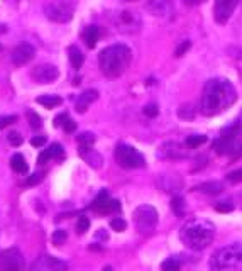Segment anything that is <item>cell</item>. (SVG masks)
Masks as SVG:
<instances>
[{
  "label": "cell",
  "instance_id": "cell-34",
  "mask_svg": "<svg viewBox=\"0 0 242 271\" xmlns=\"http://www.w3.org/2000/svg\"><path fill=\"white\" fill-rule=\"evenodd\" d=\"M142 112H144V115H146V117L152 119V117H156V115L159 114V109H158V105H156V104H147L142 109Z\"/></svg>",
  "mask_w": 242,
  "mask_h": 271
},
{
  "label": "cell",
  "instance_id": "cell-17",
  "mask_svg": "<svg viewBox=\"0 0 242 271\" xmlns=\"http://www.w3.org/2000/svg\"><path fill=\"white\" fill-rule=\"evenodd\" d=\"M97 98H99V92H97V90H85L82 95L78 97V100H76V104H75L76 112H78V114H85L88 107H90L93 102L97 100Z\"/></svg>",
  "mask_w": 242,
  "mask_h": 271
},
{
  "label": "cell",
  "instance_id": "cell-44",
  "mask_svg": "<svg viewBox=\"0 0 242 271\" xmlns=\"http://www.w3.org/2000/svg\"><path fill=\"white\" fill-rule=\"evenodd\" d=\"M203 2H205V0H183L185 5H200Z\"/></svg>",
  "mask_w": 242,
  "mask_h": 271
},
{
  "label": "cell",
  "instance_id": "cell-19",
  "mask_svg": "<svg viewBox=\"0 0 242 271\" xmlns=\"http://www.w3.org/2000/svg\"><path fill=\"white\" fill-rule=\"evenodd\" d=\"M68 56H70V63L75 70H80V68L83 66L85 56L82 51H80L78 46H70V48H68Z\"/></svg>",
  "mask_w": 242,
  "mask_h": 271
},
{
  "label": "cell",
  "instance_id": "cell-43",
  "mask_svg": "<svg viewBox=\"0 0 242 271\" xmlns=\"http://www.w3.org/2000/svg\"><path fill=\"white\" fill-rule=\"evenodd\" d=\"M63 129H65V132H75L76 122H75V120H71V119H68L66 122L63 124Z\"/></svg>",
  "mask_w": 242,
  "mask_h": 271
},
{
  "label": "cell",
  "instance_id": "cell-4",
  "mask_svg": "<svg viewBox=\"0 0 242 271\" xmlns=\"http://www.w3.org/2000/svg\"><path fill=\"white\" fill-rule=\"evenodd\" d=\"M212 271H242V244H231L215 251L210 258Z\"/></svg>",
  "mask_w": 242,
  "mask_h": 271
},
{
  "label": "cell",
  "instance_id": "cell-30",
  "mask_svg": "<svg viewBox=\"0 0 242 271\" xmlns=\"http://www.w3.org/2000/svg\"><path fill=\"white\" fill-rule=\"evenodd\" d=\"M110 227H112L116 232H124L127 229V222L122 217H116L110 221Z\"/></svg>",
  "mask_w": 242,
  "mask_h": 271
},
{
  "label": "cell",
  "instance_id": "cell-14",
  "mask_svg": "<svg viewBox=\"0 0 242 271\" xmlns=\"http://www.w3.org/2000/svg\"><path fill=\"white\" fill-rule=\"evenodd\" d=\"M34 54H36V49H34L32 44H29V42H20V44L12 51L10 58L15 66H24V64H27L34 58Z\"/></svg>",
  "mask_w": 242,
  "mask_h": 271
},
{
  "label": "cell",
  "instance_id": "cell-27",
  "mask_svg": "<svg viewBox=\"0 0 242 271\" xmlns=\"http://www.w3.org/2000/svg\"><path fill=\"white\" fill-rule=\"evenodd\" d=\"M180 268L181 265L176 258H168V260H164L163 265H161V271H180Z\"/></svg>",
  "mask_w": 242,
  "mask_h": 271
},
{
  "label": "cell",
  "instance_id": "cell-18",
  "mask_svg": "<svg viewBox=\"0 0 242 271\" xmlns=\"http://www.w3.org/2000/svg\"><path fill=\"white\" fill-rule=\"evenodd\" d=\"M193 190L202 192L205 193V195H219V193L224 192V185L219 182H205V183L197 185Z\"/></svg>",
  "mask_w": 242,
  "mask_h": 271
},
{
  "label": "cell",
  "instance_id": "cell-33",
  "mask_svg": "<svg viewBox=\"0 0 242 271\" xmlns=\"http://www.w3.org/2000/svg\"><path fill=\"white\" fill-rule=\"evenodd\" d=\"M42 178H44V171H37V173H34L29 176V180L25 182V187H34V185L41 183Z\"/></svg>",
  "mask_w": 242,
  "mask_h": 271
},
{
  "label": "cell",
  "instance_id": "cell-1",
  "mask_svg": "<svg viewBox=\"0 0 242 271\" xmlns=\"http://www.w3.org/2000/svg\"><path fill=\"white\" fill-rule=\"evenodd\" d=\"M237 100L234 85L226 78H212L205 83L200 98V112L207 117L222 114Z\"/></svg>",
  "mask_w": 242,
  "mask_h": 271
},
{
  "label": "cell",
  "instance_id": "cell-11",
  "mask_svg": "<svg viewBox=\"0 0 242 271\" xmlns=\"http://www.w3.org/2000/svg\"><path fill=\"white\" fill-rule=\"evenodd\" d=\"M31 271H70V266H68L66 261L58 260L54 256L41 255L32 263Z\"/></svg>",
  "mask_w": 242,
  "mask_h": 271
},
{
  "label": "cell",
  "instance_id": "cell-5",
  "mask_svg": "<svg viewBox=\"0 0 242 271\" xmlns=\"http://www.w3.org/2000/svg\"><path fill=\"white\" fill-rule=\"evenodd\" d=\"M132 221H134L135 231H137L139 234L146 236V234H151V232L156 229L159 217L152 205H139L132 214Z\"/></svg>",
  "mask_w": 242,
  "mask_h": 271
},
{
  "label": "cell",
  "instance_id": "cell-46",
  "mask_svg": "<svg viewBox=\"0 0 242 271\" xmlns=\"http://www.w3.org/2000/svg\"><path fill=\"white\" fill-rule=\"evenodd\" d=\"M122 2H134V0H122Z\"/></svg>",
  "mask_w": 242,
  "mask_h": 271
},
{
  "label": "cell",
  "instance_id": "cell-6",
  "mask_svg": "<svg viewBox=\"0 0 242 271\" xmlns=\"http://www.w3.org/2000/svg\"><path fill=\"white\" fill-rule=\"evenodd\" d=\"M114 156H116L117 165L124 170H137V168L146 166V158L129 144H117Z\"/></svg>",
  "mask_w": 242,
  "mask_h": 271
},
{
  "label": "cell",
  "instance_id": "cell-26",
  "mask_svg": "<svg viewBox=\"0 0 242 271\" xmlns=\"http://www.w3.org/2000/svg\"><path fill=\"white\" fill-rule=\"evenodd\" d=\"M76 141H78V146L92 148L93 143H95V136L92 132H82V134H78V137H76Z\"/></svg>",
  "mask_w": 242,
  "mask_h": 271
},
{
  "label": "cell",
  "instance_id": "cell-24",
  "mask_svg": "<svg viewBox=\"0 0 242 271\" xmlns=\"http://www.w3.org/2000/svg\"><path fill=\"white\" fill-rule=\"evenodd\" d=\"M205 143H207V136H203V134H193L185 139V146L188 149H197Z\"/></svg>",
  "mask_w": 242,
  "mask_h": 271
},
{
  "label": "cell",
  "instance_id": "cell-38",
  "mask_svg": "<svg viewBox=\"0 0 242 271\" xmlns=\"http://www.w3.org/2000/svg\"><path fill=\"white\" fill-rule=\"evenodd\" d=\"M227 180L231 183H239L242 182V170H236V171H232V173H229L227 175Z\"/></svg>",
  "mask_w": 242,
  "mask_h": 271
},
{
  "label": "cell",
  "instance_id": "cell-9",
  "mask_svg": "<svg viewBox=\"0 0 242 271\" xmlns=\"http://www.w3.org/2000/svg\"><path fill=\"white\" fill-rule=\"evenodd\" d=\"M90 209L95 214H99V216H107V214H110V212H119V210H121V202L110 199L109 192L107 190H102L99 193V197L93 200V204L90 205Z\"/></svg>",
  "mask_w": 242,
  "mask_h": 271
},
{
  "label": "cell",
  "instance_id": "cell-12",
  "mask_svg": "<svg viewBox=\"0 0 242 271\" xmlns=\"http://www.w3.org/2000/svg\"><path fill=\"white\" fill-rule=\"evenodd\" d=\"M239 0H215L214 5V17L217 24H227L229 19L234 14Z\"/></svg>",
  "mask_w": 242,
  "mask_h": 271
},
{
  "label": "cell",
  "instance_id": "cell-31",
  "mask_svg": "<svg viewBox=\"0 0 242 271\" xmlns=\"http://www.w3.org/2000/svg\"><path fill=\"white\" fill-rule=\"evenodd\" d=\"M88 229H90V221H88V217H78V222H76V232L78 234H85Z\"/></svg>",
  "mask_w": 242,
  "mask_h": 271
},
{
  "label": "cell",
  "instance_id": "cell-2",
  "mask_svg": "<svg viewBox=\"0 0 242 271\" xmlns=\"http://www.w3.org/2000/svg\"><path fill=\"white\" fill-rule=\"evenodd\" d=\"M132 61V51L125 44H112L102 49L99 54V66L104 76L107 78H119L124 75Z\"/></svg>",
  "mask_w": 242,
  "mask_h": 271
},
{
  "label": "cell",
  "instance_id": "cell-20",
  "mask_svg": "<svg viewBox=\"0 0 242 271\" xmlns=\"http://www.w3.org/2000/svg\"><path fill=\"white\" fill-rule=\"evenodd\" d=\"M83 41L88 48H95L97 41H99V27L97 25H88L83 31Z\"/></svg>",
  "mask_w": 242,
  "mask_h": 271
},
{
  "label": "cell",
  "instance_id": "cell-29",
  "mask_svg": "<svg viewBox=\"0 0 242 271\" xmlns=\"http://www.w3.org/2000/svg\"><path fill=\"white\" fill-rule=\"evenodd\" d=\"M27 120H29V126H31L32 129H39L42 126V119L34 110L27 112Z\"/></svg>",
  "mask_w": 242,
  "mask_h": 271
},
{
  "label": "cell",
  "instance_id": "cell-28",
  "mask_svg": "<svg viewBox=\"0 0 242 271\" xmlns=\"http://www.w3.org/2000/svg\"><path fill=\"white\" fill-rule=\"evenodd\" d=\"M66 239H68V234H66V231H56L53 236H51V243L54 244V246H63V244L66 243Z\"/></svg>",
  "mask_w": 242,
  "mask_h": 271
},
{
  "label": "cell",
  "instance_id": "cell-8",
  "mask_svg": "<svg viewBox=\"0 0 242 271\" xmlns=\"http://www.w3.org/2000/svg\"><path fill=\"white\" fill-rule=\"evenodd\" d=\"M24 255L17 248L5 249L0 253V271H22Z\"/></svg>",
  "mask_w": 242,
  "mask_h": 271
},
{
  "label": "cell",
  "instance_id": "cell-25",
  "mask_svg": "<svg viewBox=\"0 0 242 271\" xmlns=\"http://www.w3.org/2000/svg\"><path fill=\"white\" fill-rule=\"evenodd\" d=\"M178 117L181 120H193L195 117V109L190 104L186 105H181L180 109H178Z\"/></svg>",
  "mask_w": 242,
  "mask_h": 271
},
{
  "label": "cell",
  "instance_id": "cell-23",
  "mask_svg": "<svg viewBox=\"0 0 242 271\" xmlns=\"http://www.w3.org/2000/svg\"><path fill=\"white\" fill-rule=\"evenodd\" d=\"M171 210H173V214L178 217H183L185 216V207H186V204H185V199L183 197H180V195H175L171 199Z\"/></svg>",
  "mask_w": 242,
  "mask_h": 271
},
{
  "label": "cell",
  "instance_id": "cell-16",
  "mask_svg": "<svg viewBox=\"0 0 242 271\" xmlns=\"http://www.w3.org/2000/svg\"><path fill=\"white\" fill-rule=\"evenodd\" d=\"M78 154L82 156V160H85L92 168H95V170H99V168H102V165H104L102 154L99 151H95V149H92V148H83V146H78Z\"/></svg>",
  "mask_w": 242,
  "mask_h": 271
},
{
  "label": "cell",
  "instance_id": "cell-3",
  "mask_svg": "<svg viewBox=\"0 0 242 271\" xmlns=\"http://www.w3.org/2000/svg\"><path fill=\"white\" fill-rule=\"evenodd\" d=\"M215 238V227L214 224L207 219H192L181 227L180 239L186 248L193 251H202Z\"/></svg>",
  "mask_w": 242,
  "mask_h": 271
},
{
  "label": "cell",
  "instance_id": "cell-36",
  "mask_svg": "<svg viewBox=\"0 0 242 271\" xmlns=\"http://www.w3.org/2000/svg\"><path fill=\"white\" fill-rule=\"evenodd\" d=\"M190 48H192V42H190V41H183V42H181V44L176 48L175 56H178V58H181V56H183V54L186 53V51L190 49Z\"/></svg>",
  "mask_w": 242,
  "mask_h": 271
},
{
  "label": "cell",
  "instance_id": "cell-35",
  "mask_svg": "<svg viewBox=\"0 0 242 271\" xmlns=\"http://www.w3.org/2000/svg\"><path fill=\"white\" fill-rule=\"evenodd\" d=\"M49 153H51V156H53V158H58V160H61L63 154H65V149H63L61 144H51Z\"/></svg>",
  "mask_w": 242,
  "mask_h": 271
},
{
  "label": "cell",
  "instance_id": "cell-39",
  "mask_svg": "<svg viewBox=\"0 0 242 271\" xmlns=\"http://www.w3.org/2000/svg\"><path fill=\"white\" fill-rule=\"evenodd\" d=\"M15 120H17L15 115H3V117H0V129L10 126V124H14Z\"/></svg>",
  "mask_w": 242,
  "mask_h": 271
},
{
  "label": "cell",
  "instance_id": "cell-22",
  "mask_svg": "<svg viewBox=\"0 0 242 271\" xmlns=\"http://www.w3.org/2000/svg\"><path fill=\"white\" fill-rule=\"evenodd\" d=\"M37 104H41L42 107H46V109H54V107L61 105V97L58 95H41L36 98Z\"/></svg>",
  "mask_w": 242,
  "mask_h": 271
},
{
  "label": "cell",
  "instance_id": "cell-37",
  "mask_svg": "<svg viewBox=\"0 0 242 271\" xmlns=\"http://www.w3.org/2000/svg\"><path fill=\"white\" fill-rule=\"evenodd\" d=\"M49 160H53V156H51V153H49V149H46V151H42L39 156H37V165L42 166V165H46Z\"/></svg>",
  "mask_w": 242,
  "mask_h": 271
},
{
  "label": "cell",
  "instance_id": "cell-15",
  "mask_svg": "<svg viewBox=\"0 0 242 271\" xmlns=\"http://www.w3.org/2000/svg\"><path fill=\"white\" fill-rule=\"evenodd\" d=\"M147 10L156 17H169L173 12V5L168 0H149L147 2Z\"/></svg>",
  "mask_w": 242,
  "mask_h": 271
},
{
  "label": "cell",
  "instance_id": "cell-45",
  "mask_svg": "<svg viewBox=\"0 0 242 271\" xmlns=\"http://www.w3.org/2000/svg\"><path fill=\"white\" fill-rule=\"evenodd\" d=\"M102 271H114L112 268H110V266H105V268L104 270H102Z\"/></svg>",
  "mask_w": 242,
  "mask_h": 271
},
{
  "label": "cell",
  "instance_id": "cell-42",
  "mask_svg": "<svg viewBox=\"0 0 242 271\" xmlns=\"http://www.w3.org/2000/svg\"><path fill=\"white\" fill-rule=\"evenodd\" d=\"M46 143V137L44 136H34L31 139V144L34 146V148H41L42 144Z\"/></svg>",
  "mask_w": 242,
  "mask_h": 271
},
{
  "label": "cell",
  "instance_id": "cell-41",
  "mask_svg": "<svg viewBox=\"0 0 242 271\" xmlns=\"http://www.w3.org/2000/svg\"><path fill=\"white\" fill-rule=\"evenodd\" d=\"M68 119H70V117H68V114H66V112H63V114H59L58 117L54 119V126H58V127H63V124H65Z\"/></svg>",
  "mask_w": 242,
  "mask_h": 271
},
{
  "label": "cell",
  "instance_id": "cell-10",
  "mask_svg": "<svg viewBox=\"0 0 242 271\" xmlns=\"http://www.w3.org/2000/svg\"><path fill=\"white\" fill-rule=\"evenodd\" d=\"M116 27L124 34H134L141 29V17L135 12L124 10L116 17Z\"/></svg>",
  "mask_w": 242,
  "mask_h": 271
},
{
  "label": "cell",
  "instance_id": "cell-7",
  "mask_svg": "<svg viewBox=\"0 0 242 271\" xmlns=\"http://www.w3.org/2000/svg\"><path fill=\"white\" fill-rule=\"evenodd\" d=\"M75 7L70 2L65 0H59V2H51L44 7V14L49 20L58 24H66L73 19Z\"/></svg>",
  "mask_w": 242,
  "mask_h": 271
},
{
  "label": "cell",
  "instance_id": "cell-47",
  "mask_svg": "<svg viewBox=\"0 0 242 271\" xmlns=\"http://www.w3.org/2000/svg\"><path fill=\"white\" fill-rule=\"evenodd\" d=\"M0 49H2V46H0Z\"/></svg>",
  "mask_w": 242,
  "mask_h": 271
},
{
  "label": "cell",
  "instance_id": "cell-21",
  "mask_svg": "<svg viewBox=\"0 0 242 271\" xmlns=\"http://www.w3.org/2000/svg\"><path fill=\"white\" fill-rule=\"evenodd\" d=\"M10 168L15 171V173L24 175V173H27V161L24 160V156L20 153H15L10 160Z\"/></svg>",
  "mask_w": 242,
  "mask_h": 271
},
{
  "label": "cell",
  "instance_id": "cell-40",
  "mask_svg": "<svg viewBox=\"0 0 242 271\" xmlns=\"http://www.w3.org/2000/svg\"><path fill=\"white\" fill-rule=\"evenodd\" d=\"M215 210L220 214H229V212H232L234 210V205L232 204H217L215 205Z\"/></svg>",
  "mask_w": 242,
  "mask_h": 271
},
{
  "label": "cell",
  "instance_id": "cell-32",
  "mask_svg": "<svg viewBox=\"0 0 242 271\" xmlns=\"http://www.w3.org/2000/svg\"><path fill=\"white\" fill-rule=\"evenodd\" d=\"M7 139H8V143H10V146H14V148H19V146L24 143L22 136H20L19 132H15V131H10V134L7 136Z\"/></svg>",
  "mask_w": 242,
  "mask_h": 271
},
{
  "label": "cell",
  "instance_id": "cell-13",
  "mask_svg": "<svg viewBox=\"0 0 242 271\" xmlns=\"http://www.w3.org/2000/svg\"><path fill=\"white\" fill-rule=\"evenodd\" d=\"M31 76L37 83H53L59 76V70L54 64H41V66L34 68Z\"/></svg>",
  "mask_w": 242,
  "mask_h": 271
}]
</instances>
